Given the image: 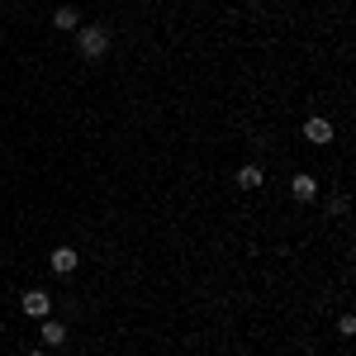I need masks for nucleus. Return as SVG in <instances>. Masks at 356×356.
<instances>
[{
	"mask_svg": "<svg viewBox=\"0 0 356 356\" xmlns=\"http://www.w3.org/2000/svg\"><path fill=\"white\" fill-rule=\"evenodd\" d=\"M76 48H81L86 62H100V57L110 53V29L105 24H81L76 29Z\"/></svg>",
	"mask_w": 356,
	"mask_h": 356,
	"instance_id": "f257e3e1",
	"label": "nucleus"
},
{
	"mask_svg": "<svg viewBox=\"0 0 356 356\" xmlns=\"http://www.w3.org/2000/svg\"><path fill=\"white\" fill-rule=\"evenodd\" d=\"M48 266H53L57 275H72L76 266H81V257H76V247H53V257H48Z\"/></svg>",
	"mask_w": 356,
	"mask_h": 356,
	"instance_id": "f03ea898",
	"label": "nucleus"
},
{
	"mask_svg": "<svg viewBox=\"0 0 356 356\" xmlns=\"http://www.w3.org/2000/svg\"><path fill=\"white\" fill-rule=\"evenodd\" d=\"M24 314L29 318H48V314H53V295H48V290H29L24 295Z\"/></svg>",
	"mask_w": 356,
	"mask_h": 356,
	"instance_id": "7ed1b4c3",
	"label": "nucleus"
},
{
	"mask_svg": "<svg viewBox=\"0 0 356 356\" xmlns=\"http://www.w3.org/2000/svg\"><path fill=\"white\" fill-rule=\"evenodd\" d=\"M304 138H309V143H318V147H328V143H332V119L314 114V119L304 124Z\"/></svg>",
	"mask_w": 356,
	"mask_h": 356,
	"instance_id": "20e7f679",
	"label": "nucleus"
},
{
	"mask_svg": "<svg viewBox=\"0 0 356 356\" xmlns=\"http://www.w3.org/2000/svg\"><path fill=\"white\" fill-rule=\"evenodd\" d=\"M290 195H295L300 204H309V200H318V181H314L309 171H300V176L290 181Z\"/></svg>",
	"mask_w": 356,
	"mask_h": 356,
	"instance_id": "39448f33",
	"label": "nucleus"
},
{
	"mask_svg": "<svg viewBox=\"0 0 356 356\" xmlns=\"http://www.w3.org/2000/svg\"><path fill=\"white\" fill-rule=\"evenodd\" d=\"M38 337H43V352H53V347H62V342H67V328H62L57 318H43Z\"/></svg>",
	"mask_w": 356,
	"mask_h": 356,
	"instance_id": "423d86ee",
	"label": "nucleus"
},
{
	"mask_svg": "<svg viewBox=\"0 0 356 356\" xmlns=\"http://www.w3.org/2000/svg\"><path fill=\"white\" fill-rule=\"evenodd\" d=\"M233 181H238L243 191H257L266 176H261V166H257V162H247V166H238V176H233Z\"/></svg>",
	"mask_w": 356,
	"mask_h": 356,
	"instance_id": "0eeeda50",
	"label": "nucleus"
},
{
	"mask_svg": "<svg viewBox=\"0 0 356 356\" xmlns=\"http://www.w3.org/2000/svg\"><path fill=\"white\" fill-rule=\"evenodd\" d=\"M53 29H72V33H76V29H81V15H76L72 5H62V10H53Z\"/></svg>",
	"mask_w": 356,
	"mask_h": 356,
	"instance_id": "6e6552de",
	"label": "nucleus"
},
{
	"mask_svg": "<svg viewBox=\"0 0 356 356\" xmlns=\"http://www.w3.org/2000/svg\"><path fill=\"white\" fill-rule=\"evenodd\" d=\"M352 332H356V318H352V314H342V318H337V337H352Z\"/></svg>",
	"mask_w": 356,
	"mask_h": 356,
	"instance_id": "1a4fd4ad",
	"label": "nucleus"
},
{
	"mask_svg": "<svg viewBox=\"0 0 356 356\" xmlns=\"http://www.w3.org/2000/svg\"><path fill=\"white\" fill-rule=\"evenodd\" d=\"M29 356H48V352H29Z\"/></svg>",
	"mask_w": 356,
	"mask_h": 356,
	"instance_id": "9d476101",
	"label": "nucleus"
}]
</instances>
